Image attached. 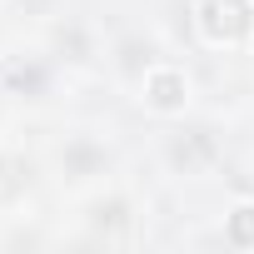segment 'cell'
I'll return each instance as SVG.
<instances>
[{"instance_id": "cell-1", "label": "cell", "mask_w": 254, "mask_h": 254, "mask_svg": "<svg viewBox=\"0 0 254 254\" xmlns=\"http://www.w3.org/2000/svg\"><path fill=\"white\" fill-rule=\"evenodd\" d=\"M194 30L204 45H244L254 35V0H194Z\"/></svg>"}, {"instance_id": "cell-2", "label": "cell", "mask_w": 254, "mask_h": 254, "mask_svg": "<svg viewBox=\"0 0 254 254\" xmlns=\"http://www.w3.org/2000/svg\"><path fill=\"white\" fill-rule=\"evenodd\" d=\"M140 100L155 115H185V105H190V75H185V65H170V60L150 65L145 80H140Z\"/></svg>"}, {"instance_id": "cell-3", "label": "cell", "mask_w": 254, "mask_h": 254, "mask_svg": "<svg viewBox=\"0 0 254 254\" xmlns=\"http://www.w3.org/2000/svg\"><path fill=\"white\" fill-rule=\"evenodd\" d=\"M224 239L234 249H254V199H239L229 214H224Z\"/></svg>"}, {"instance_id": "cell-4", "label": "cell", "mask_w": 254, "mask_h": 254, "mask_svg": "<svg viewBox=\"0 0 254 254\" xmlns=\"http://www.w3.org/2000/svg\"><path fill=\"white\" fill-rule=\"evenodd\" d=\"M0 175H5V160H0Z\"/></svg>"}]
</instances>
